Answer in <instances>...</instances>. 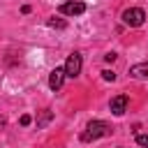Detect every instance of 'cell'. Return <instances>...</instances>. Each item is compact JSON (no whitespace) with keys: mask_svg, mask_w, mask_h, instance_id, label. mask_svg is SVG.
<instances>
[{"mask_svg":"<svg viewBox=\"0 0 148 148\" xmlns=\"http://www.w3.org/2000/svg\"><path fill=\"white\" fill-rule=\"evenodd\" d=\"M102 79H104V81H116V72H113V69H104V72H102Z\"/></svg>","mask_w":148,"mask_h":148,"instance_id":"10","label":"cell"},{"mask_svg":"<svg viewBox=\"0 0 148 148\" xmlns=\"http://www.w3.org/2000/svg\"><path fill=\"white\" fill-rule=\"evenodd\" d=\"M81 67H83V60H81V53L79 51H74V53H69L67 56V62H65V76H69V79H76L79 74H81Z\"/></svg>","mask_w":148,"mask_h":148,"instance_id":"3","label":"cell"},{"mask_svg":"<svg viewBox=\"0 0 148 148\" xmlns=\"http://www.w3.org/2000/svg\"><path fill=\"white\" fill-rule=\"evenodd\" d=\"M58 12L65 14V16H81V14L86 12V2H81V0H69V2H62V5L58 7Z\"/></svg>","mask_w":148,"mask_h":148,"instance_id":"4","label":"cell"},{"mask_svg":"<svg viewBox=\"0 0 148 148\" xmlns=\"http://www.w3.org/2000/svg\"><path fill=\"white\" fill-rule=\"evenodd\" d=\"M51 120H53V111H51V109L39 111V116H37V130H44V127H46Z\"/></svg>","mask_w":148,"mask_h":148,"instance_id":"8","label":"cell"},{"mask_svg":"<svg viewBox=\"0 0 148 148\" xmlns=\"http://www.w3.org/2000/svg\"><path fill=\"white\" fill-rule=\"evenodd\" d=\"M130 76L132 79H148V62H139V65L130 67Z\"/></svg>","mask_w":148,"mask_h":148,"instance_id":"7","label":"cell"},{"mask_svg":"<svg viewBox=\"0 0 148 148\" xmlns=\"http://www.w3.org/2000/svg\"><path fill=\"white\" fill-rule=\"evenodd\" d=\"M136 143L143 146V148H148V134H136Z\"/></svg>","mask_w":148,"mask_h":148,"instance_id":"11","label":"cell"},{"mask_svg":"<svg viewBox=\"0 0 148 148\" xmlns=\"http://www.w3.org/2000/svg\"><path fill=\"white\" fill-rule=\"evenodd\" d=\"M18 123H21V127H28V125H30V123H32V118H30V116H28V113H23V116H21V118H18Z\"/></svg>","mask_w":148,"mask_h":148,"instance_id":"12","label":"cell"},{"mask_svg":"<svg viewBox=\"0 0 148 148\" xmlns=\"http://www.w3.org/2000/svg\"><path fill=\"white\" fill-rule=\"evenodd\" d=\"M109 132H111L109 123H104V120H90L86 125V130L81 132V141L83 143H90V141H97L99 136H106Z\"/></svg>","mask_w":148,"mask_h":148,"instance_id":"1","label":"cell"},{"mask_svg":"<svg viewBox=\"0 0 148 148\" xmlns=\"http://www.w3.org/2000/svg\"><path fill=\"white\" fill-rule=\"evenodd\" d=\"M120 18H123L125 25H130V28H139V25H143V21H146V12H143L141 7H130V9L123 12Z\"/></svg>","mask_w":148,"mask_h":148,"instance_id":"2","label":"cell"},{"mask_svg":"<svg viewBox=\"0 0 148 148\" xmlns=\"http://www.w3.org/2000/svg\"><path fill=\"white\" fill-rule=\"evenodd\" d=\"M49 25H51V28H58V30L67 28V23H65L62 18H56V16H53V18H49Z\"/></svg>","mask_w":148,"mask_h":148,"instance_id":"9","label":"cell"},{"mask_svg":"<svg viewBox=\"0 0 148 148\" xmlns=\"http://www.w3.org/2000/svg\"><path fill=\"white\" fill-rule=\"evenodd\" d=\"M104 60H106V62H113V60H116V53H106Z\"/></svg>","mask_w":148,"mask_h":148,"instance_id":"13","label":"cell"},{"mask_svg":"<svg viewBox=\"0 0 148 148\" xmlns=\"http://www.w3.org/2000/svg\"><path fill=\"white\" fill-rule=\"evenodd\" d=\"M127 104H130L127 95H116V97L109 102V109H111V113H113V116H123V113L127 111Z\"/></svg>","mask_w":148,"mask_h":148,"instance_id":"5","label":"cell"},{"mask_svg":"<svg viewBox=\"0 0 148 148\" xmlns=\"http://www.w3.org/2000/svg\"><path fill=\"white\" fill-rule=\"evenodd\" d=\"M65 83V69L62 67H56L51 74H49V88L51 90H60Z\"/></svg>","mask_w":148,"mask_h":148,"instance_id":"6","label":"cell"}]
</instances>
